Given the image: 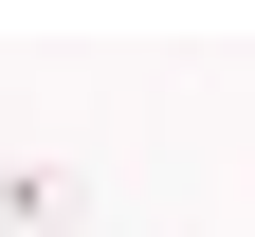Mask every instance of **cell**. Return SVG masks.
<instances>
[{
    "mask_svg": "<svg viewBox=\"0 0 255 237\" xmlns=\"http://www.w3.org/2000/svg\"><path fill=\"white\" fill-rule=\"evenodd\" d=\"M73 219H91L73 164H0V237H73Z\"/></svg>",
    "mask_w": 255,
    "mask_h": 237,
    "instance_id": "6da1fadb",
    "label": "cell"
}]
</instances>
